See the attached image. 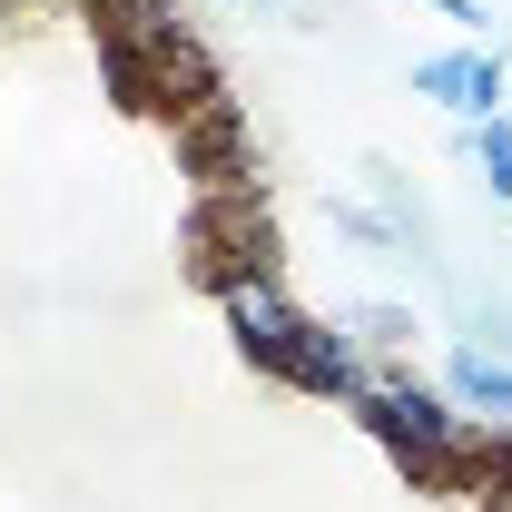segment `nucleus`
Here are the masks:
<instances>
[{
  "label": "nucleus",
  "instance_id": "4",
  "mask_svg": "<svg viewBox=\"0 0 512 512\" xmlns=\"http://www.w3.org/2000/svg\"><path fill=\"white\" fill-rule=\"evenodd\" d=\"M444 394L473 414V424H483V414H493V424H512V355H493V345H463V355L444 365Z\"/></svg>",
  "mask_w": 512,
  "mask_h": 512
},
{
  "label": "nucleus",
  "instance_id": "2",
  "mask_svg": "<svg viewBox=\"0 0 512 512\" xmlns=\"http://www.w3.org/2000/svg\"><path fill=\"white\" fill-rule=\"evenodd\" d=\"M217 306H227V335L247 345L266 375H286V365H296V345H306V316L276 296V276H256V266H227V276H217Z\"/></svg>",
  "mask_w": 512,
  "mask_h": 512
},
{
  "label": "nucleus",
  "instance_id": "1",
  "mask_svg": "<svg viewBox=\"0 0 512 512\" xmlns=\"http://www.w3.org/2000/svg\"><path fill=\"white\" fill-rule=\"evenodd\" d=\"M355 414L384 434V453H394L414 483H473V473L493 463V434H483L453 394H434V384H414V375H375L355 394Z\"/></svg>",
  "mask_w": 512,
  "mask_h": 512
},
{
  "label": "nucleus",
  "instance_id": "6",
  "mask_svg": "<svg viewBox=\"0 0 512 512\" xmlns=\"http://www.w3.org/2000/svg\"><path fill=\"white\" fill-rule=\"evenodd\" d=\"M483 512H512V444H493V463H483Z\"/></svg>",
  "mask_w": 512,
  "mask_h": 512
},
{
  "label": "nucleus",
  "instance_id": "3",
  "mask_svg": "<svg viewBox=\"0 0 512 512\" xmlns=\"http://www.w3.org/2000/svg\"><path fill=\"white\" fill-rule=\"evenodd\" d=\"M414 89L424 99H444V109H463V119H503L512 79L493 50H434V60H414Z\"/></svg>",
  "mask_w": 512,
  "mask_h": 512
},
{
  "label": "nucleus",
  "instance_id": "5",
  "mask_svg": "<svg viewBox=\"0 0 512 512\" xmlns=\"http://www.w3.org/2000/svg\"><path fill=\"white\" fill-rule=\"evenodd\" d=\"M463 148H473V178L512 207V119H473V138H463Z\"/></svg>",
  "mask_w": 512,
  "mask_h": 512
},
{
  "label": "nucleus",
  "instance_id": "7",
  "mask_svg": "<svg viewBox=\"0 0 512 512\" xmlns=\"http://www.w3.org/2000/svg\"><path fill=\"white\" fill-rule=\"evenodd\" d=\"M0 10H10V0H0Z\"/></svg>",
  "mask_w": 512,
  "mask_h": 512
}]
</instances>
